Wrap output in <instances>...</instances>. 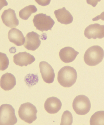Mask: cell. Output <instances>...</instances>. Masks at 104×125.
Instances as JSON below:
<instances>
[{"label":"cell","instance_id":"cell-1","mask_svg":"<svg viewBox=\"0 0 104 125\" xmlns=\"http://www.w3.org/2000/svg\"><path fill=\"white\" fill-rule=\"evenodd\" d=\"M77 77V72L74 68L70 66H66L59 70L57 80L61 86L69 88L75 84Z\"/></svg>","mask_w":104,"mask_h":125},{"label":"cell","instance_id":"cell-2","mask_svg":"<svg viewBox=\"0 0 104 125\" xmlns=\"http://www.w3.org/2000/svg\"><path fill=\"white\" fill-rule=\"evenodd\" d=\"M104 52L102 48L99 46L95 45L87 50L84 55L85 63L90 66H94L101 62L103 59Z\"/></svg>","mask_w":104,"mask_h":125},{"label":"cell","instance_id":"cell-3","mask_svg":"<svg viewBox=\"0 0 104 125\" xmlns=\"http://www.w3.org/2000/svg\"><path fill=\"white\" fill-rule=\"evenodd\" d=\"M38 111L35 106L30 102L22 104L18 111L19 117L22 120L29 124L36 120Z\"/></svg>","mask_w":104,"mask_h":125},{"label":"cell","instance_id":"cell-4","mask_svg":"<svg viewBox=\"0 0 104 125\" xmlns=\"http://www.w3.org/2000/svg\"><path fill=\"white\" fill-rule=\"evenodd\" d=\"M0 124L14 125L16 124L17 119L16 117L15 110L9 104L2 105L0 108Z\"/></svg>","mask_w":104,"mask_h":125},{"label":"cell","instance_id":"cell-5","mask_svg":"<svg viewBox=\"0 0 104 125\" xmlns=\"http://www.w3.org/2000/svg\"><path fill=\"white\" fill-rule=\"evenodd\" d=\"M33 22L37 30L43 32L44 31H51L55 22L50 16L43 13L38 14L34 16Z\"/></svg>","mask_w":104,"mask_h":125},{"label":"cell","instance_id":"cell-6","mask_svg":"<svg viewBox=\"0 0 104 125\" xmlns=\"http://www.w3.org/2000/svg\"><path fill=\"white\" fill-rule=\"evenodd\" d=\"M73 109L78 115H84L89 112L91 103L89 99L83 95L76 97L73 103Z\"/></svg>","mask_w":104,"mask_h":125},{"label":"cell","instance_id":"cell-7","mask_svg":"<svg viewBox=\"0 0 104 125\" xmlns=\"http://www.w3.org/2000/svg\"><path fill=\"white\" fill-rule=\"evenodd\" d=\"M84 35L89 39H102L104 37V25L98 23L90 25L85 30Z\"/></svg>","mask_w":104,"mask_h":125},{"label":"cell","instance_id":"cell-8","mask_svg":"<svg viewBox=\"0 0 104 125\" xmlns=\"http://www.w3.org/2000/svg\"><path fill=\"white\" fill-rule=\"evenodd\" d=\"M40 72L44 81L47 83L51 84L54 80L55 74L52 66L46 62H40Z\"/></svg>","mask_w":104,"mask_h":125},{"label":"cell","instance_id":"cell-9","mask_svg":"<svg viewBox=\"0 0 104 125\" xmlns=\"http://www.w3.org/2000/svg\"><path fill=\"white\" fill-rule=\"evenodd\" d=\"M40 37V35L36 32H29L25 37L24 47L28 50L35 51L41 45V41Z\"/></svg>","mask_w":104,"mask_h":125},{"label":"cell","instance_id":"cell-10","mask_svg":"<svg viewBox=\"0 0 104 125\" xmlns=\"http://www.w3.org/2000/svg\"><path fill=\"white\" fill-rule=\"evenodd\" d=\"M1 18L3 23L8 27L14 28L19 25V20L15 11L11 8L5 10L2 15Z\"/></svg>","mask_w":104,"mask_h":125},{"label":"cell","instance_id":"cell-11","mask_svg":"<svg viewBox=\"0 0 104 125\" xmlns=\"http://www.w3.org/2000/svg\"><path fill=\"white\" fill-rule=\"evenodd\" d=\"M35 60L34 56L26 52H19L13 56V61L17 65L27 66L32 63Z\"/></svg>","mask_w":104,"mask_h":125},{"label":"cell","instance_id":"cell-12","mask_svg":"<svg viewBox=\"0 0 104 125\" xmlns=\"http://www.w3.org/2000/svg\"><path fill=\"white\" fill-rule=\"evenodd\" d=\"M62 106L61 100L55 97L48 98L44 104L45 110L50 114L57 113L61 110Z\"/></svg>","mask_w":104,"mask_h":125},{"label":"cell","instance_id":"cell-13","mask_svg":"<svg viewBox=\"0 0 104 125\" xmlns=\"http://www.w3.org/2000/svg\"><path fill=\"white\" fill-rule=\"evenodd\" d=\"M79 52L71 47H66L62 48L59 52L61 60L65 63H69L75 60Z\"/></svg>","mask_w":104,"mask_h":125},{"label":"cell","instance_id":"cell-14","mask_svg":"<svg viewBox=\"0 0 104 125\" xmlns=\"http://www.w3.org/2000/svg\"><path fill=\"white\" fill-rule=\"evenodd\" d=\"M8 37L9 41L17 46L23 45L25 43V38L19 30L14 28L9 31Z\"/></svg>","mask_w":104,"mask_h":125},{"label":"cell","instance_id":"cell-15","mask_svg":"<svg viewBox=\"0 0 104 125\" xmlns=\"http://www.w3.org/2000/svg\"><path fill=\"white\" fill-rule=\"evenodd\" d=\"M54 14L58 21L61 24L67 25L72 23L73 17L65 7L56 10Z\"/></svg>","mask_w":104,"mask_h":125},{"label":"cell","instance_id":"cell-16","mask_svg":"<svg viewBox=\"0 0 104 125\" xmlns=\"http://www.w3.org/2000/svg\"><path fill=\"white\" fill-rule=\"evenodd\" d=\"M16 84V78L13 74L7 72L3 74L1 78L0 86L5 91L12 90Z\"/></svg>","mask_w":104,"mask_h":125},{"label":"cell","instance_id":"cell-17","mask_svg":"<svg viewBox=\"0 0 104 125\" xmlns=\"http://www.w3.org/2000/svg\"><path fill=\"white\" fill-rule=\"evenodd\" d=\"M37 8L35 6L30 5L21 9L19 13V15L21 19L26 20L29 19L32 14L36 12Z\"/></svg>","mask_w":104,"mask_h":125},{"label":"cell","instance_id":"cell-18","mask_svg":"<svg viewBox=\"0 0 104 125\" xmlns=\"http://www.w3.org/2000/svg\"><path fill=\"white\" fill-rule=\"evenodd\" d=\"M90 123L91 125H104V111L95 112L91 116Z\"/></svg>","mask_w":104,"mask_h":125},{"label":"cell","instance_id":"cell-19","mask_svg":"<svg viewBox=\"0 0 104 125\" xmlns=\"http://www.w3.org/2000/svg\"><path fill=\"white\" fill-rule=\"evenodd\" d=\"M73 122V117L71 113L65 111L62 116L61 125H71Z\"/></svg>","mask_w":104,"mask_h":125},{"label":"cell","instance_id":"cell-20","mask_svg":"<svg viewBox=\"0 0 104 125\" xmlns=\"http://www.w3.org/2000/svg\"><path fill=\"white\" fill-rule=\"evenodd\" d=\"M25 80L27 85L30 87L35 85L39 81L38 75L33 74H27L25 77Z\"/></svg>","mask_w":104,"mask_h":125},{"label":"cell","instance_id":"cell-21","mask_svg":"<svg viewBox=\"0 0 104 125\" xmlns=\"http://www.w3.org/2000/svg\"><path fill=\"white\" fill-rule=\"evenodd\" d=\"M0 70L4 71L8 67L9 62L8 58L5 53H0Z\"/></svg>","mask_w":104,"mask_h":125},{"label":"cell","instance_id":"cell-22","mask_svg":"<svg viewBox=\"0 0 104 125\" xmlns=\"http://www.w3.org/2000/svg\"><path fill=\"white\" fill-rule=\"evenodd\" d=\"M39 5L42 6H45L49 4L51 1H39L35 0Z\"/></svg>","mask_w":104,"mask_h":125},{"label":"cell","instance_id":"cell-23","mask_svg":"<svg viewBox=\"0 0 104 125\" xmlns=\"http://www.w3.org/2000/svg\"><path fill=\"white\" fill-rule=\"evenodd\" d=\"M100 19L104 21V12L102 13L100 15H98L97 17L93 18L92 20L93 21H94Z\"/></svg>","mask_w":104,"mask_h":125}]
</instances>
